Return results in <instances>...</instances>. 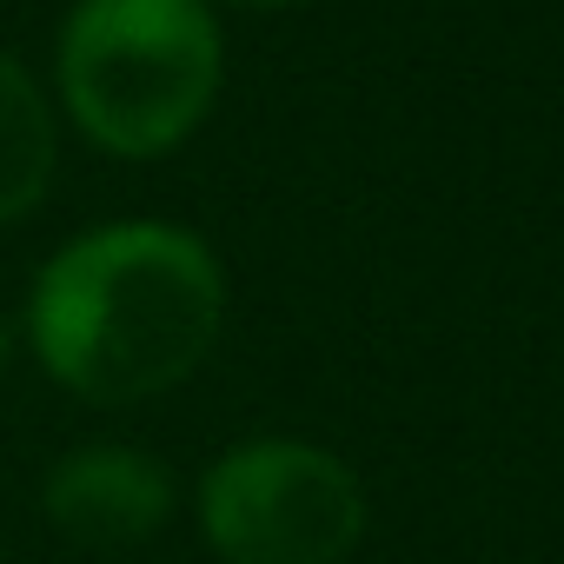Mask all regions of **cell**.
I'll list each match as a JSON object with an SVG mask.
<instances>
[{
    "label": "cell",
    "instance_id": "6da1fadb",
    "mask_svg": "<svg viewBox=\"0 0 564 564\" xmlns=\"http://www.w3.org/2000/svg\"><path fill=\"white\" fill-rule=\"evenodd\" d=\"M226 326L213 246L166 219L67 239L28 293V352L87 405H140L193 379Z\"/></svg>",
    "mask_w": 564,
    "mask_h": 564
},
{
    "label": "cell",
    "instance_id": "3957f363",
    "mask_svg": "<svg viewBox=\"0 0 564 564\" xmlns=\"http://www.w3.org/2000/svg\"><path fill=\"white\" fill-rule=\"evenodd\" d=\"M366 518L352 465L306 438H246L199 478V531L219 564H346Z\"/></svg>",
    "mask_w": 564,
    "mask_h": 564
},
{
    "label": "cell",
    "instance_id": "7a4b0ae2",
    "mask_svg": "<svg viewBox=\"0 0 564 564\" xmlns=\"http://www.w3.org/2000/svg\"><path fill=\"white\" fill-rule=\"evenodd\" d=\"M54 74L67 120L100 153L160 160L219 94V28L206 0H74Z\"/></svg>",
    "mask_w": 564,
    "mask_h": 564
},
{
    "label": "cell",
    "instance_id": "8992f818",
    "mask_svg": "<svg viewBox=\"0 0 564 564\" xmlns=\"http://www.w3.org/2000/svg\"><path fill=\"white\" fill-rule=\"evenodd\" d=\"M8 366H14V333L0 326V379H8Z\"/></svg>",
    "mask_w": 564,
    "mask_h": 564
},
{
    "label": "cell",
    "instance_id": "52a82bcc",
    "mask_svg": "<svg viewBox=\"0 0 564 564\" xmlns=\"http://www.w3.org/2000/svg\"><path fill=\"white\" fill-rule=\"evenodd\" d=\"M252 8H286V0H252Z\"/></svg>",
    "mask_w": 564,
    "mask_h": 564
},
{
    "label": "cell",
    "instance_id": "5b68a950",
    "mask_svg": "<svg viewBox=\"0 0 564 564\" xmlns=\"http://www.w3.org/2000/svg\"><path fill=\"white\" fill-rule=\"evenodd\" d=\"M54 107L34 87V74L0 54V226H14L21 213L41 206L47 180H54Z\"/></svg>",
    "mask_w": 564,
    "mask_h": 564
},
{
    "label": "cell",
    "instance_id": "277c9868",
    "mask_svg": "<svg viewBox=\"0 0 564 564\" xmlns=\"http://www.w3.org/2000/svg\"><path fill=\"white\" fill-rule=\"evenodd\" d=\"M173 498H180L173 471L133 445H80L47 471V491H41L61 538L94 544V551L147 544L173 518Z\"/></svg>",
    "mask_w": 564,
    "mask_h": 564
}]
</instances>
